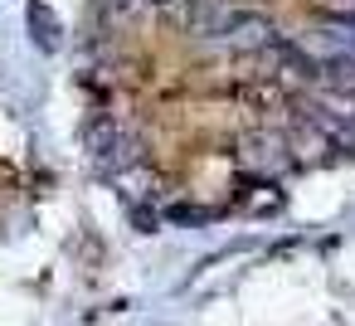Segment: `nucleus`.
I'll return each instance as SVG.
<instances>
[{
	"mask_svg": "<svg viewBox=\"0 0 355 326\" xmlns=\"http://www.w3.org/2000/svg\"><path fill=\"white\" fill-rule=\"evenodd\" d=\"M88 151H93L98 171L117 175V180H122L132 166H141V141H137L127 127H117V122H93V127H88Z\"/></svg>",
	"mask_w": 355,
	"mask_h": 326,
	"instance_id": "1",
	"label": "nucleus"
},
{
	"mask_svg": "<svg viewBox=\"0 0 355 326\" xmlns=\"http://www.w3.org/2000/svg\"><path fill=\"white\" fill-rule=\"evenodd\" d=\"M287 151H292V146H287V137H277V132H253V137H243V161H248V166L282 171V166H292Z\"/></svg>",
	"mask_w": 355,
	"mask_h": 326,
	"instance_id": "2",
	"label": "nucleus"
},
{
	"mask_svg": "<svg viewBox=\"0 0 355 326\" xmlns=\"http://www.w3.org/2000/svg\"><path fill=\"white\" fill-rule=\"evenodd\" d=\"M30 25L40 30V44H44V49H54V44H59V25H54V15L40 6V0L30 6Z\"/></svg>",
	"mask_w": 355,
	"mask_h": 326,
	"instance_id": "3",
	"label": "nucleus"
},
{
	"mask_svg": "<svg viewBox=\"0 0 355 326\" xmlns=\"http://www.w3.org/2000/svg\"><path fill=\"white\" fill-rule=\"evenodd\" d=\"M141 0H98V10L103 15H127V10H137Z\"/></svg>",
	"mask_w": 355,
	"mask_h": 326,
	"instance_id": "4",
	"label": "nucleus"
},
{
	"mask_svg": "<svg viewBox=\"0 0 355 326\" xmlns=\"http://www.w3.org/2000/svg\"><path fill=\"white\" fill-rule=\"evenodd\" d=\"M141 6H166V10H180L185 0H141Z\"/></svg>",
	"mask_w": 355,
	"mask_h": 326,
	"instance_id": "5",
	"label": "nucleus"
}]
</instances>
